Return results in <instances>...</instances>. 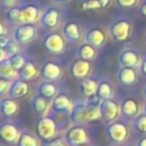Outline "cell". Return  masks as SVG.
I'll use <instances>...</instances> for the list:
<instances>
[{
	"mask_svg": "<svg viewBox=\"0 0 146 146\" xmlns=\"http://www.w3.org/2000/svg\"><path fill=\"white\" fill-rule=\"evenodd\" d=\"M100 119L99 103H76L70 113V120L73 124H84Z\"/></svg>",
	"mask_w": 146,
	"mask_h": 146,
	"instance_id": "obj_1",
	"label": "cell"
},
{
	"mask_svg": "<svg viewBox=\"0 0 146 146\" xmlns=\"http://www.w3.org/2000/svg\"><path fill=\"white\" fill-rule=\"evenodd\" d=\"M35 133L41 141L52 139L57 135V124L50 116H40L35 122Z\"/></svg>",
	"mask_w": 146,
	"mask_h": 146,
	"instance_id": "obj_2",
	"label": "cell"
},
{
	"mask_svg": "<svg viewBox=\"0 0 146 146\" xmlns=\"http://www.w3.org/2000/svg\"><path fill=\"white\" fill-rule=\"evenodd\" d=\"M64 140L68 146H79L89 143V135L83 124H73L64 132Z\"/></svg>",
	"mask_w": 146,
	"mask_h": 146,
	"instance_id": "obj_3",
	"label": "cell"
},
{
	"mask_svg": "<svg viewBox=\"0 0 146 146\" xmlns=\"http://www.w3.org/2000/svg\"><path fill=\"white\" fill-rule=\"evenodd\" d=\"M105 133L112 143H124L129 138V128L123 122L114 121L106 125Z\"/></svg>",
	"mask_w": 146,
	"mask_h": 146,
	"instance_id": "obj_4",
	"label": "cell"
},
{
	"mask_svg": "<svg viewBox=\"0 0 146 146\" xmlns=\"http://www.w3.org/2000/svg\"><path fill=\"white\" fill-rule=\"evenodd\" d=\"M99 110H100V119L106 124H110V123L116 121V119L119 117V114H120V105L112 98L100 100Z\"/></svg>",
	"mask_w": 146,
	"mask_h": 146,
	"instance_id": "obj_5",
	"label": "cell"
},
{
	"mask_svg": "<svg viewBox=\"0 0 146 146\" xmlns=\"http://www.w3.org/2000/svg\"><path fill=\"white\" fill-rule=\"evenodd\" d=\"M42 46L48 52L52 55H60L65 51L64 39L57 32H51L47 34L42 40Z\"/></svg>",
	"mask_w": 146,
	"mask_h": 146,
	"instance_id": "obj_6",
	"label": "cell"
},
{
	"mask_svg": "<svg viewBox=\"0 0 146 146\" xmlns=\"http://www.w3.org/2000/svg\"><path fill=\"white\" fill-rule=\"evenodd\" d=\"M35 36H36V30L30 23L17 25V27L15 29V31L13 33L14 40L16 42H18L19 44H27L31 41H33L35 39Z\"/></svg>",
	"mask_w": 146,
	"mask_h": 146,
	"instance_id": "obj_7",
	"label": "cell"
},
{
	"mask_svg": "<svg viewBox=\"0 0 146 146\" xmlns=\"http://www.w3.org/2000/svg\"><path fill=\"white\" fill-rule=\"evenodd\" d=\"M21 133H22V130L10 121H5L0 125V136L2 140L9 145L17 144Z\"/></svg>",
	"mask_w": 146,
	"mask_h": 146,
	"instance_id": "obj_8",
	"label": "cell"
},
{
	"mask_svg": "<svg viewBox=\"0 0 146 146\" xmlns=\"http://www.w3.org/2000/svg\"><path fill=\"white\" fill-rule=\"evenodd\" d=\"M131 32V24L127 19H121L115 22L111 29H110V34L114 41H125L129 39Z\"/></svg>",
	"mask_w": 146,
	"mask_h": 146,
	"instance_id": "obj_9",
	"label": "cell"
},
{
	"mask_svg": "<svg viewBox=\"0 0 146 146\" xmlns=\"http://www.w3.org/2000/svg\"><path fill=\"white\" fill-rule=\"evenodd\" d=\"M50 108L56 114H70L73 108V104L66 94L59 92L52 98Z\"/></svg>",
	"mask_w": 146,
	"mask_h": 146,
	"instance_id": "obj_10",
	"label": "cell"
},
{
	"mask_svg": "<svg viewBox=\"0 0 146 146\" xmlns=\"http://www.w3.org/2000/svg\"><path fill=\"white\" fill-rule=\"evenodd\" d=\"M120 114L127 120H133L140 114V107L135 99L125 98L120 104Z\"/></svg>",
	"mask_w": 146,
	"mask_h": 146,
	"instance_id": "obj_11",
	"label": "cell"
},
{
	"mask_svg": "<svg viewBox=\"0 0 146 146\" xmlns=\"http://www.w3.org/2000/svg\"><path fill=\"white\" fill-rule=\"evenodd\" d=\"M60 22V13L52 7H48L40 17V24L46 29H55Z\"/></svg>",
	"mask_w": 146,
	"mask_h": 146,
	"instance_id": "obj_12",
	"label": "cell"
},
{
	"mask_svg": "<svg viewBox=\"0 0 146 146\" xmlns=\"http://www.w3.org/2000/svg\"><path fill=\"white\" fill-rule=\"evenodd\" d=\"M84 41L88 44L92 46L94 48H99L105 43L106 35H105L103 30H100L98 27H91V29H88L86 31Z\"/></svg>",
	"mask_w": 146,
	"mask_h": 146,
	"instance_id": "obj_13",
	"label": "cell"
},
{
	"mask_svg": "<svg viewBox=\"0 0 146 146\" xmlns=\"http://www.w3.org/2000/svg\"><path fill=\"white\" fill-rule=\"evenodd\" d=\"M40 74L44 81H56L62 75V68L58 64L54 62H46L41 66Z\"/></svg>",
	"mask_w": 146,
	"mask_h": 146,
	"instance_id": "obj_14",
	"label": "cell"
},
{
	"mask_svg": "<svg viewBox=\"0 0 146 146\" xmlns=\"http://www.w3.org/2000/svg\"><path fill=\"white\" fill-rule=\"evenodd\" d=\"M91 70V64L89 60H84V59H75L72 65H71V74L72 76L76 78V79H86L88 76V74L90 73Z\"/></svg>",
	"mask_w": 146,
	"mask_h": 146,
	"instance_id": "obj_15",
	"label": "cell"
},
{
	"mask_svg": "<svg viewBox=\"0 0 146 146\" xmlns=\"http://www.w3.org/2000/svg\"><path fill=\"white\" fill-rule=\"evenodd\" d=\"M19 110V105L16 99L13 98H1L0 100V112L3 119H11L14 117Z\"/></svg>",
	"mask_w": 146,
	"mask_h": 146,
	"instance_id": "obj_16",
	"label": "cell"
},
{
	"mask_svg": "<svg viewBox=\"0 0 146 146\" xmlns=\"http://www.w3.org/2000/svg\"><path fill=\"white\" fill-rule=\"evenodd\" d=\"M27 94H29V86L26 81L18 78L11 82L10 89L8 91V97L13 99H21L25 97Z\"/></svg>",
	"mask_w": 146,
	"mask_h": 146,
	"instance_id": "obj_17",
	"label": "cell"
},
{
	"mask_svg": "<svg viewBox=\"0 0 146 146\" xmlns=\"http://www.w3.org/2000/svg\"><path fill=\"white\" fill-rule=\"evenodd\" d=\"M50 106H51V103H49V99L44 98L41 95H35L31 98L32 111L39 116H44L49 111Z\"/></svg>",
	"mask_w": 146,
	"mask_h": 146,
	"instance_id": "obj_18",
	"label": "cell"
},
{
	"mask_svg": "<svg viewBox=\"0 0 146 146\" xmlns=\"http://www.w3.org/2000/svg\"><path fill=\"white\" fill-rule=\"evenodd\" d=\"M62 33H63V36L71 42H76L81 39L80 26L78 25V23L73 21H68L63 25Z\"/></svg>",
	"mask_w": 146,
	"mask_h": 146,
	"instance_id": "obj_19",
	"label": "cell"
},
{
	"mask_svg": "<svg viewBox=\"0 0 146 146\" xmlns=\"http://www.w3.org/2000/svg\"><path fill=\"white\" fill-rule=\"evenodd\" d=\"M119 63L124 67L135 68L138 65H140V59H139V56H138V54L136 51L130 50V49H125L120 54Z\"/></svg>",
	"mask_w": 146,
	"mask_h": 146,
	"instance_id": "obj_20",
	"label": "cell"
},
{
	"mask_svg": "<svg viewBox=\"0 0 146 146\" xmlns=\"http://www.w3.org/2000/svg\"><path fill=\"white\" fill-rule=\"evenodd\" d=\"M117 80L122 86H132L137 80V73L132 67L122 66L117 73Z\"/></svg>",
	"mask_w": 146,
	"mask_h": 146,
	"instance_id": "obj_21",
	"label": "cell"
},
{
	"mask_svg": "<svg viewBox=\"0 0 146 146\" xmlns=\"http://www.w3.org/2000/svg\"><path fill=\"white\" fill-rule=\"evenodd\" d=\"M16 145L17 146H42V141L36 136V133H33L29 130H22V133Z\"/></svg>",
	"mask_w": 146,
	"mask_h": 146,
	"instance_id": "obj_22",
	"label": "cell"
},
{
	"mask_svg": "<svg viewBox=\"0 0 146 146\" xmlns=\"http://www.w3.org/2000/svg\"><path fill=\"white\" fill-rule=\"evenodd\" d=\"M38 74H39V72L35 67V65L30 60H27L24 64V66L18 71V78L24 81H32L38 76Z\"/></svg>",
	"mask_w": 146,
	"mask_h": 146,
	"instance_id": "obj_23",
	"label": "cell"
},
{
	"mask_svg": "<svg viewBox=\"0 0 146 146\" xmlns=\"http://www.w3.org/2000/svg\"><path fill=\"white\" fill-rule=\"evenodd\" d=\"M79 87H80V91H81L82 96L86 97V98H89V97H92L94 95H96L98 84L94 80L86 78V79L81 80Z\"/></svg>",
	"mask_w": 146,
	"mask_h": 146,
	"instance_id": "obj_24",
	"label": "cell"
},
{
	"mask_svg": "<svg viewBox=\"0 0 146 146\" xmlns=\"http://www.w3.org/2000/svg\"><path fill=\"white\" fill-rule=\"evenodd\" d=\"M22 13H23V17H24V22L25 23H34L39 16H40V10L36 6L34 5H25L24 7H22Z\"/></svg>",
	"mask_w": 146,
	"mask_h": 146,
	"instance_id": "obj_25",
	"label": "cell"
},
{
	"mask_svg": "<svg viewBox=\"0 0 146 146\" xmlns=\"http://www.w3.org/2000/svg\"><path fill=\"white\" fill-rule=\"evenodd\" d=\"M19 43L16 42L15 40H8L7 43L3 46V47H0L1 48V55H0V62L1 60H5L7 58H9L10 56L15 55V54H18L19 52Z\"/></svg>",
	"mask_w": 146,
	"mask_h": 146,
	"instance_id": "obj_26",
	"label": "cell"
},
{
	"mask_svg": "<svg viewBox=\"0 0 146 146\" xmlns=\"http://www.w3.org/2000/svg\"><path fill=\"white\" fill-rule=\"evenodd\" d=\"M38 91H39V95L43 96L44 98H47L49 100H52V98L57 95V88L50 81L41 82L38 87Z\"/></svg>",
	"mask_w": 146,
	"mask_h": 146,
	"instance_id": "obj_27",
	"label": "cell"
},
{
	"mask_svg": "<svg viewBox=\"0 0 146 146\" xmlns=\"http://www.w3.org/2000/svg\"><path fill=\"white\" fill-rule=\"evenodd\" d=\"M111 3V0H86L81 3L82 10H98L105 9Z\"/></svg>",
	"mask_w": 146,
	"mask_h": 146,
	"instance_id": "obj_28",
	"label": "cell"
},
{
	"mask_svg": "<svg viewBox=\"0 0 146 146\" xmlns=\"http://www.w3.org/2000/svg\"><path fill=\"white\" fill-rule=\"evenodd\" d=\"M96 97L97 99L100 102V100H104V99H110L113 97V90H112V87L106 82V81H102L98 83V87H97V91H96Z\"/></svg>",
	"mask_w": 146,
	"mask_h": 146,
	"instance_id": "obj_29",
	"label": "cell"
},
{
	"mask_svg": "<svg viewBox=\"0 0 146 146\" xmlns=\"http://www.w3.org/2000/svg\"><path fill=\"white\" fill-rule=\"evenodd\" d=\"M6 16H7L8 22H10L11 24H15V25L25 24L24 17H23V13H22V7H14V8L9 9L7 11Z\"/></svg>",
	"mask_w": 146,
	"mask_h": 146,
	"instance_id": "obj_30",
	"label": "cell"
},
{
	"mask_svg": "<svg viewBox=\"0 0 146 146\" xmlns=\"http://www.w3.org/2000/svg\"><path fill=\"white\" fill-rule=\"evenodd\" d=\"M18 71H16L11 65L10 63L8 62V59H5V60H1L0 62V76L2 79H7V80H10L16 76V74Z\"/></svg>",
	"mask_w": 146,
	"mask_h": 146,
	"instance_id": "obj_31",
	"label": "cell"
},
{
	"mask_svg": "<svg viewBox=\"0 0 146 146\" xmlns=\"http://www.w3.org/2000/svg\"><path fill=\"white\" fill-rule=\"evenodd\" d=\"M78 55H79V58L90 62L96 57V51H95V48L92 46L86 43V44H82L79 47Z\"/></svg>",
	"mask_w": 146,
	"mask_h": 146,
	"instance_id": "obj_32",
	"label": "cell"
},
{
	"mask_svg": "<svg viewBox=\"0 0 146 146\" xmlns=\"http://www.w3.org/2000/svg\"><path fill=\"white\" fill-rule=\"evenodd\" d=\"M132 127L135 131H137L138 133L145 135L146 133V114H139L136 119H133Z\"/></svg>",
	"mask_w": 146,
	"mask_h": 146,
	"instance_id": "obj_33",
	"label": "cell"
},
{
	"mask_svg": "<svg viewBox=\"0 0 146 146\" xmlns=\"http://www.w3.org/2000/svg\"><path fill=\"white\" fill-rule=\"evenodd\" d=\"M7 59H8V62L10 63V65H11L16 71H19V70L24 66V64L26 63L25 58H24L22 55H19V52H18V54H15V55H13V56H10V57L7 58Z\"/></svg>",
	"mask_w": 146,
	"mask_h": 146,
	"instance_id": "obj_34",
	"label": "cell"
},
{
	"mask_svg": "<svg viewBox=\"0 0 146 146\" xmlns=\"http://www.w3.org/2000/svg\"><path fill=\"white\" fill-rule=\"evenodd\" d=\"M42 146H68V145L66 144L64 138L55 137V138L49 139V140H43L42 141Z\"/></svg>",
	"mask_w": 146,
	"mask_h": 146,
	"instance_id": "obj_35",
	"label": "cell"
},
{
	"mask_svg": "<svg viewBox=\"0 0 146 146\" xmlns=\"http://www.w3.org/2000/svg\"><path fill=\"white\" fill-rule=\"evenodd\" d=\"M116 5L122 9H129L138 3V0H115Z\"/></svg>",
	"mask_w": 146,
	"mask_h": 146,
	"instance_id": "obj_36",
	"label": "cell"
},
{
	"mask_svg": "<svg viewBox=\"0 0 146 146\" xmlns=\"http://www.w3.org/2000/svg\"><path fill=\"white\" fill-rule=\"evenodd\" d=\"M10 86L11 83L9 82V80L7 79H0V95L3 96L5 94H8L9 89H10Z\"/></svg>",
	"mask_w": 146,
	"mask_h": 146,
	"instance_id": "obj_37",
	"label": "cell"
},
{
	"mask_svg": "<svg viewBox=\"0 0 146 146\" xmlns=\"http://www.w3.org/2000/svg\"><path fill=\"white\" fill-rule=\"evenodd\" d=\"M17 0H1V7L5 9H11L14 8Z\"/></svg>",
	"mask_w": 146,
	"mask_h": 146,
	"instance_id": "obj_38",
	"label": "cell"
},
{
	"mask_svg": "<svg viewBox=\"0 0 146 146\" xmlns=\"http://www.w3.org/2000/svg\"><path fill=\"white\" fill-rule=\"evenodd\" d=\"M139 71H140V73H141L144 76H146V58L140 63V65H139Z\"/></svg>",
	"mask_w": 146,
	"mask_h": 146,
	"instance_id": "obj_39",
	"label": "cell"
},
{
	"mask_svg": "<svg viewBox=\"0 0 146 146\" xmlns=\"http://www.w3.org/2000/svg\"><path fill=\"white\" fill-rule=\"evenodd\" d=\"M136 146H146V136L144 137H140L137 143H136Z\"/></svg>",
	"mask_w": 146,
	"mask_h": 146,
	"instance_id": "obj_40",
	"label": "cell"
},
{
	"mask_svg": "<svg viewBox=\"0 0 146 146\" xmlns=\"http://www.w3.org/2000/svg\"><path fill=\"white\" fill-rule=\"evenodd\" d=\"M139 11H140V14H141L144 17H146V1L143 2V5H141L140 8H139Z\"/></svg>",
	"mask_w": 146,
	"mask_h": 146,
	"instance_id": "obj_41",
	"label": "cell"
},
{
	"mask_svg": "<svg viewBox=\"0 0 146 146\" xmlns=\"http://www.w3.org/2000/svg\"><path fill=\"white\" fill-rule=\"evenodd\" d=\"M54 2H56V3H67V2H70L71 0H52Z\"/></svg>",
	"mask_w": 146,
	"mask_h": 146,
	"instance_id": "obj_42",
	"label": "cell"
},
{
	"mask_svg": "<svg viewBox=\"0 0 146 146\" xmlns=\"http://www.w3.org/2000/svg\"><path fill=\"white\" fill-rule=\"evenodd\" d=\"M110 146H129V145H127V144H124V143H113V144L110 145Z\"/></svg>",
	"mask_w": 146,
	"mask_h": 146,
	"instance_id": "obj_43",
	"label": "cell"
},
{
	"mask_svg": "<svg viewBox=\"0 0 146 146\" xmlns=\"http://www.w3.org/2000/svg\"><path fill=\"white\" fill-rule=\"evenodd\" d=\"M143 114H146V103H145L144 106H143Z\"/></svg>",
	"mask_w": 146,
	"mask_h": 146,
	"instance_id": "obj_44",
	"label": "cell"
},
{
	"mask_svg": "<svg viewBox=\"0 0 146 146\" xmlns=\"http://www.w3.org/2000/svg\"><path fill=\"white\" fill-rule=\"evenodd\" d=\"M143 95H144V97H145V99H146V86L144 87V90H143Z\"/></svg>",
	"mask_w": 146,
	"mask_h": 146,
	"instance_id": "obj_45",
	"label": "cell"
},
{
	"mask_svg": "<svg viewBox=\"0 0 146 146\" xmlns=\"http://www.w3.org/2000/svg\"><path fill=\"white\" fill-rule=\"evenodd\" d=\"M79 146H92V145L89 144V143H86V144H82V145H79Z\"/></svg>",
	"mask_w": 146,
	"mask_h": 146,
	"instance_id": "obj_46",
	"label": "cell"
},
{
	"mask_svg": "<svg viewBox=\"0 0 146 146\" xmlns=\"http://www.w3.org/2000/svg\"><path fill=\"white\" fill-rule=\"evenodd\" d=\"M144 41H145V43H146V34H145V36H144Z\"/></svg>",
	"mask_w": 146,
	"mask_h": 146,
	"instance_id": "obj_47",
	"label": "cell"
},
{
	"mask_svg": "<svg viewBox=\"0 0 146 146\" xmlns=\"http://www.w3.org/2000/svg\"><path fill=\"white\" fill-rule=\"evenodd\" d=\"M10 146H17V145H10Z\"/></svg>",
	"mask_w": 146,
	"mask_h": 146,
	"instance_id": "obj_48",
	"label": "cell"
}]
</instances>
